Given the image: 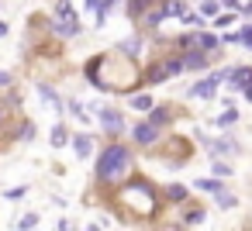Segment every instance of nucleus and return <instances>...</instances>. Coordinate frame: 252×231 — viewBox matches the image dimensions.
Returning a JSON list of instances; mask_svg holds the SVG:
<instances>
[{
    "label": "nucleus",
    "instance_id": "nucleus-1",
    "mask_svg": "<svg viewBox=\"0 0 252 231\" xmlns=\"http://www.w3.org/2000/svg\"><path fill=\"white\" fill-rule=\"evenodd\" d=\"M114 203H118L121 214H131V217H152V214L159 210V193H156L152 183L131 179V183H125V186L114 190Z\"/></svg>",
    "mask_w": 252,
    "mask_h": 231
},
{
    "label": "nucleus",
    "instance_id": "nucleus-2",
    "mask_svg": "<svg viewBox=\"0 0 252 231\" xmlns=\"http://www.w3.org/2000/svg\"><path fill=\"white\" fill-rule=\"evenodd\" d=\"M131 162H135V159H131V148L114 142V145H107V148L100 152V159H97V179H100L104 186H107V183L114 186V183L131 169Z\"/></svg>",
    "mask_w": 252,
    "mask_h": 231
},
{
    "label": "nucleus",
    "instance_id": "nucleus-3",
    "mask_svg": "<svg viewBox=\"0 0 252 231\" xmlns=\"http://www.w3.org/2000/svg\"><path fill=\"white\" fill-rule=\"evenodd\" d=\"M52 31H56L59 38H73V35L80 31V21H76V14H73V7L66 4V0H59V4H56V18H52Z\"/></svg>",
    "mask_w": 252,
    "mask_h": 231
},
{
    "label": "nucleus",
    "instance_id": "nucleus-4",
    "mask_svg": "<svg viewBox=\"0 0 252 231\" xmlns=\"http://www.w3.org/2000/svg\"><path fill=\"white\" fill-rule=\"evenodd\" d=\"M183 73V59H162L159 66H152L145 73V83H162V80H173Z\"/></svg>",
    "mask_w": 252,
    "mask_h": 231
},
{
    "label": "nucleus",
    "instance_id": "nucleus-5",
    "mask_svg": "<svg viewBox=\"0 0 252 231\" xmlns=\"http://www.w3.org/2000/svg\"><path fill=\"white\" fill-rule=\"evenodd\" d=\"M131 138H135L138 145H156L159 131H156V124L149 121V124H135V128H131Z\"/></svg>",
    "mask_w": 252,
    "mask_h": 231
},
{
    "label": "nucleus",
    "instance_id": "nucleus-6",
    "mask_svg": "<svg viewBox=\"0 0 252 231\" xmlns=\"http://www.w3.org/2000/svg\"><path fill=\"white\" fill-rule=\"evenodd\" d=\"M183 45H187V49H190V45H197V49H204V52H214V49H218L221 42H218L214 35H200V31H197V35L183 38Z\"/></svg>",
    "mask_w": 252,
    "mask_h": 231
},
{
    "label": "nucleus",
    "instance_id": "nucleus-7",
    "mask_svg": "<svg viewBox=\"0 0 252 231\" xmlns=\"http://www.w3.org/2000/svg\"><path fill=\"white\" fill-rule=\"evenodd\" d=\"M100 124H104L111 135H121V131H125V117H121L118 111H100Z\"/></svg>",
    "mask_w": 252,
    "mask_h": 231
},
{
    "label": "nucleus",
    "instance_id": "nucleus-8",
    "mask_svg": "<svg viewBox=\"0 0 252 231\" xmlns=\"http://www.w3.org/2000/svg\"><path fill=\"white\" fill-rule=\"evenodd\" d=\"M228 80H231V87H235V90H245V87L252 83V69H245V66H242V69H231V76H228Z\"/></svg>",
    "mask_w": 252,
    "mask_h": 231
},
{
    "label": "nucleus",
    "instance_id": "nucleus-9",
    "mask_svg": "<svg viewBox=\"0 0 252 231\" xmlns=\"http://www.w3.org/2000/svg\"><path fill=\"white\" fill-rule=\"evenodd\" d=\"M214 87H218V80H214V76H207V80H200V83H193V90H190V97H211V93H214Z\"/></svg>",
    "mask_w": 252,
    "mask_h": 231
},
{
    "label": "nucleus",
    "instance_id": "nucleus-10",
    "mask_svg": "<svg viewBox=\"0 0 252 231\" xmlns=\"http://www.w3.org/2000/svg\"><path fill=\"white\" fill-rule=\"evenodd\" d=\"M73 148H76L80 159H87V155L94 152V138H90V135H76V138H73Z\"/></svg>",
    "mask_w": 252,
    "mask_h": 231
},
{
    "label": "nucleus",
    "instance_id": "nucleus-11",
    "mask_svg": "<svg viewBox=\"0 0 252 231\" xmlns=\"http://www.w3.org/2000/svg\"><path fill=\"white\" fill-rule=\"evenodd\" d=\"M180 59H183V69H204V62H207L204 52H187V56H180Z\"/></svg>",
    "mask_w": 252,
    "mask_h": 231
},
{
    "label": "nucleus",
    "instance_id": "nucleus-12",
    "mask_svg": "<svg viewBox=\"0 0 252 231\" xmlns=\"http://www.w3.org/2000/svg\"><path fill=\"white\" fill-rule=\"evenodd\" d=\"M121 56H125V59H135V56H142V42H138V38H128V42H121Z\"/></svg>",
    "mask_w": 252,
    "mask_h": 231
},
{
    "label": "nucleus",
    "instance_id": "nucleus-13",
    "mask_svg": "<svg viewBox=\"0 0 252 231\" xmlns=\"http://www.w3.org/2000/svg\"><path fill=\"white\" fill-rule=\"evenodd\" d=\"M128 104H131V111H152V97L149 93H135Z\"/></svg>",
    "mask_w": 252,
    "mask_h": 231
},
{
    "label": "nucleus",
    "instance_id": "nucleus-14",
    "mask_svg": "<svg viewBox=\"0 0 252 231\" xmlns=\"http://www.w3.org/2000/svg\"><path fill=\"white\" fill-rule=\"evenodd\" d=\"M166 200H173V203H180V200H187V186H180V183H173V186H166Z\"/></svg>",
    "mask_w": 252,
    "mask_h": 231
},
{
    "label": "nucleus",
    "instance_id": "nucleus-15",
    "mask_svg": "<svg viewBox=\"0 0 252 231\" xmlns=\"http://www.w3.org/2000/svg\"><path fill=\"white\" fill-rule=\"evenodd\" d=\"M149 4H152V0H128V14H131V18H142Z\"/></svg>",
    "mask_w": 252,
    "mask_h": 231
},
{
    "label": "nucleus",
    "instance_id": "nucleus-16",
    "mask_svg": "<svg viewBox=\"0 0 252 231\" xmlns=\"http://www.w3.org/2000/svg\"><path fill=\"white\" fill-rule=\"evenodd\" d=\"M162 18H166V4H162V7H159V11H152V14H142V21H145V25H149V28H156V25H159V21H162Z\"/></svg>",
    "mask_w": 252,
    "mask_h": 231
},
{
    "label": "nucleus",
    "instance_id": "nucleus-17",
    "mask_svg": "<svg viewBox=\"0 0 252 231\" xmlns=\"http://www.w3.org/2000/svg\"><path fill=\"white\" fill-rule=\"evenodd\" d=\"M38 93H42V97H45V100H49V104H52V107H56V111H63V107H66V104H63V100H59V97H56V93H52V90H49V87H45V83H42V87H38Z\"/></svg>",
    "mask_w": 252,
    "mask_h": 231
},
{
    "label": "nucleus",
    "instance_id": "nucleus-18",
    "mask_svg": "<svg viewBox=\"0 0 252 231\" xmlns=\"http://www.w3.org/2000/svg\"><path fill=\"white\" fill-rule=\"evenodd\" d=\"M66 142H69V135H66V128H63V124H56V131H52V145H56V148H63Z\"/></svg>",
    "mask_w": 252,
    "mask_h": 231
},
{
    "label": "nucleus",
    "instance_id": "nucleus-19",
    "mask_svg": "<svg viewBox=\"0 0 252 231\" xmlns=\"http://www.w3.org/2000/svg\"><path fill=\"white\" fill-rule=\"evenodd\" d=\"M200 221H204V210H200V207H190V210L183 214V224H200Z\"/></svg>",
    "mask_w": 252,
    "mask_h": 231
},
{
    "label": "nucleus",
    "instance_id": "nucleus-20",
    "mask_svg": "<svg viewBox=\"0 0 252 231\" xmlns=\"http://www.w3.org/2000/svg\"><path fill=\"white\" fill-rule=\"evenodd\" d=\"M207 145H211L214 155H221V152H235V142H207Z\"/></svg>",
    "mask_w": 252,
    "mask_h": 231
},
{
    "label": "nucleus",
    "instance_id": "nucleus-21",
    "mask_svg": "<svg viewBox=\"0 0 252 231\" xmlns=\"http://www.w3.org/2000/svg\"><path fill=\"white\" fill-rule=\"evenodd\" d=\"M180 14H187L183 4H180V0H169V4H166V18H180Z\"/></svg>",
    "mask_w": 252,
    "mask_h": 231
},
{
    "label": "nucleus",
    "instance_id": "nucleus-22",
    "mask_svg": "<svg viewBox=\"0 0 252 231\" xmlns=\"http://www.w3.org/2000/svg\"><path fill=\"white\" fill-rule=\"evenodd\" d=\"M193 186H200V190H207V193H218V190H221V183H218V179H197Z\"/></svg>",
    "mask_w": 252,
    "mask_h": 231
},
{
    "label": "nucleus",
    "instance_id": "nucleus-23",
    "mask_svg": "<svg viewBox=\"0 0 252 231\" xmlns=\"http://www.w3.org/2000/svg\"><path fill=\"white\" fill-rule=\"evenodd\" d=\"M231 21H235V14H214V21H211V25H214V28H228Z\"/></svg>",
    "mask_w": 252,
    "mask_h": 231
},
{
    "label": "nucleus",
    "instance_id": "nucleus-24",
    "mask_svg": "<svg viewBox=\"0 0 252 231\" xmlns=\"http://www.w3.org/2000/svg\"><path fill=\"white\" fill-rule=\"evenodd\" d=\"M18 138H28V142H32V138H35V124H32V121L21 124V128H18Z\"/></svg>",
    "mask_w": 252,
    "mask_h": 231
},
{
    "label": "nucleus",
    "instance_id": "nucleus-25",
    "mask_svg": "<svg viewBox=\"0 0 252 231\" xmlns=\"http://www.w3.org/2000/svg\"><path fill=\"white\" fill-rule=\"evenodd\" d=\"M183 21H187V25H193V28H204V25H207L200 14H183Z\"/></svg>",
    "mask_w": 252,
    "mask_h": 231
},
{
    "label": "nucleus",
    "instance_id": "nucleus-26",
    "mask_svg": "<svg viewBox=\"0 0 252 231\" xmlns=\"http://www.w3.org/2000/svg\"><path fill=\"white\" fill-rule=\"evenodd\" d=\"M214 176H231V166H224L221 159H214Z\"/></svg>",
    "mask_w": 252,
    "mask_h": 231
},
{
    "label": "nucleus",
    "instance_id": "nucleus-27",
    "mask_svg": "<svg viewBox=\"0 0 252 231\" xmlns=\"http://www.w3.org/2000/svg\"><path fill=\"white\" fill-rule=\"evenodd\" d=\"M218 203H221V207H235V197L224 193V190H218Z\"/></svg>",
    "mask_w": 252,
    "mask_h": 231
},
{
    "label": "nucleus",
    "instance_id": "nucleus-28",
    "mask_svg": "<svg viewBox=\"0 0 252 231\" xmlns=\"http://www.w3.org/2000/svg\"><path fill=\"white\" fill-rule=\"evenodd\" d=\"M238 42H245V45L252 49V25H245V28L238 31Z\"/></svg>",
    "mask_w": 252,
    "mask_h": 231
},
{
    "label": "nucleus",
    "instance_id": "nucleus-29",
    "mask_svg": "<svg viewBox=\"0 0 252 231\" xmlns=\"http://www.w3.org/2000/svg\"><path fill=\"white\" fill-rule=\"evenodd\" d=\"M218 11H221V7H218V0H204V14H207V18H214Z\"/></svg>",
    "mask_w": 252,
    "mask_h": 231
},
{
    "label": "nucleus",
    "instance_id": "nucleus-30",
    "mask_svg": "<svg viewBox=\"0 0 252 231\" xmlns=\"http://www.w3.org/2000/svg\"><path fill=\"white\" fill-rule=\"evenodd\" d=\"M166 121H169V114H166V111H152V124H156V128H159V124H166Z\"/></svg>",
    "mask_w": 252,
    "mask_h": 231
},
{
    "label": "nucleus",
    "instance_id": "nucleus-31",
    "mask_svg": "<svg viewBox=\"0 0 252 231\" xmlns=\"http://www.w3.org/2000/svg\"><path fill=\"white\" fill-rule=\"evenodd\" d=\"M35 224H38V217H35V214H25V217L18 221V228H35Z\"/></svg>",
    "mask_w": 252,
    "mask_h": 231
},
{
    "label": "nucleus",
    "instance_id": "nucleus-32",
    "mask_svg": "<svg viewBox=\"0 0 252 231\" xmlns=\"http://www.w3.org/2000/svg\"><path fill=\"white\" fill-rule=\"evenodd\" d=\"M231 121H235V111H224V114L218 117V124H231Z\"/></svg>",
    "mask_w": 252,
    "mask_h": 231
},
{
    "label": "nucleus",
    "instance_id": "nucleus-33",
    "mask_svg": "<svg viewBox=\"0 0 252 231\" xmlns=\"http://www.w3.org/2000/svg\"><path fill=\"white\" fill-rule=\"evenodd\" d=\"M0 87H11V76H7L4 69H0Z\"/></svg>",
    "mask_w": 252,
    "mask_h": 231
},
{
    "label": "nucleus",
    "instance_id": "nucleus-34",
    "mask_svg": "<svg viewBox=\"0 0 252 231\" xmlns=\"http://www.w3.org/2000/svg\"><path fill=\"white\" fill-rule=\"evenodd\" d=\"M245 97H249V104H252V83H249V87H245Z\"/></svg>",
    "mask_w": 252,
    "mask_h": 231
},
{
    "label": "nucleus",
    "instance_id": "nucleus-35",
    "mask_svg": "<svg viewBox=\"0 0 252 231\" xmlns=\"http://www.w3.org/2000/svg\"><path fill=\"white\" fill-rule=\"evenodd\" d=\"M4 35H7V25H4V21H0V38H4Z\"/></svg>",
    "mask_w": 252,
    "mask_h": 231
},
{
    "label": "nucleus",
    "instance_id": "nucleus-36",
    "mask_svg": "<svg viewBox=\"0 0 252 231\" xmlns=\"http://www.w3.org/2000/svg\"><path fill=\"white\" fill-rule=\"evenodd\" d=\"M221 4H228V7H238V0H221Z\"/></svg>",
    "mask_w": 252,
    "mask_h": 231
},
{
    "label": "nucleus",
    "instance_id": "nucleus-37",
    "mask_svg": "<svg viewBox=\"0 0 252 231\" xmlns=\"http://www.w3.org/2000/svg\"><path fill=\"white\" fill-rule=\"evenodd\" d=\"M87 4H90V7H97V4H100V0H87Z\"/></svg>",
    "mask_w": 252,
    "mask_h": 231
},
{
    "label": "nucleus",
    "instance_id": "nucleus-38",
    "mask_svg": "<svg viewBox=\"0 0 252 231\" xmlns=\"http://www.w3.org/2000/svg\"><path fill=\"white\" fill-rule=\"evenodd\" d=\"M0 124H4V111H0Z\"/></svg>",
    "mask_w": 252,
    "mask_h": 231
}]
</instances>
